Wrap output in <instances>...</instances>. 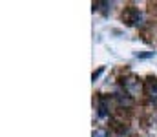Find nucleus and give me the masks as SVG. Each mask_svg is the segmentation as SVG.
Returning a JSON list of instances; mask_svg holds the SVG:
<instances>
[{
    "mask_svg": "<svg viewBox=\"0 0 157 137\" xmlns=\"http://www.w3.org/2000/svg\"><path fill=\"white\" fill-rule=\"evenodd\" d=\"M122 88L124 91L130 95V97H135V95H141L143 91H144V86L141 84V81L137 79V77H133V75H128V77H124L122 79Z\"/></svg>",
    "mask_w": 157,
    "mask_h": 137,
    "instance_id": "f257e3e1",
    "label": "nucleus"
},
{
    "mask_svg": "<svg viewBox=\"0 0 157 137\" xmlns=\"http://www.w3.org/2000/svg\"><path fill=\"white\" fill-rule=\"evenodd\" d=\"M152 55H154V53H141V55H137V57H139V59H146V57H152Z\"/></svg>",
    "mask_w": 157,
    "mask_h": 137,
    "instance_id": "6e6552de",
    "label": "nucleus"
},
{
    "mask_svg": "<svg viewBox=\"0 0 157 137\" xmlns=\"http://www.w3.org/2000/svg\"><path fill=\"white\" fill-rule=\"evenodd\" d=\"M144 93H146L152 101H157V81L155 79H148V81H146Z\"/></svg>",
    "mask_w": 157,
    "mask_h": 137,
    "instance_id": "7ed1b4c3",
    "label": "nucleus"
},
{
    "mask_svg": "<svg viewBox=\"0 0 157 137\" xmlns=\"http://www.w3.org/2000/svg\"><path fill=\"white\" fill-rule=\"evenodd\" d=\"M91 137H108V132H106V130H102V128H99V130H93Z\"/></svg>",
    "mask_w": 157,
    "mask_h": 137,
    "instance_id": "423d86ee",
    "label": "nucleus"
},
{
    "mask_svg": "<svg viewBox=\"0 0 157 137\" xmlns=\"http://www.w3.org/2000/svg\"><path fill=\"white\" fill-rule=\"evenodd\" d=\"M115 101L119 102V106H124V108H130L132 104H133V99L126 93H115Z\"/></svg>",
    "mask_w": 157,
    "mask_h": 137,
    "instance_id": "20e7f679",
    "label": "nucleus"
},
{
    "mask_svg": "<svg viewBox=\"0 0 157 137\" xmlns=\"http://www.w3.org/2000/svg\"><path fill=\"white\" fill-rule=\"evenodd\" d=\"M122 18H124V22L130 24V26H141V24H143V13H141L139 9H135V7H128L126 13L122 15Z\"/></svg>",
    "mask_w": 157,
    "mask_h": 137,
    "instance_id": "f03ea898",
    "label": "nucleus"
},
{
    "mask_svg": "<svg viewBox=\"0 0 157 137\" xmlns=\"http://www.w3.org/2000/svg\"><path fill=\"white\" fill-rule=\"evenodd\" d=\"M99 115L101 117H106L108 115V106H106V99L104 97L99 99Z\"/></svg>",
    "mask_w": 157,
    "mask_h": 137,
    "instance_id": "39448f33",
    "label": "nucleus"
},
{
    "mask_svg": "<svg viewBox=\"0 0 157 137\" xmlns=\"http://www.w3.org/2000/svg\"><path fill=\"white\" fill-rule=\"evenodd\" d=\"M102 71H104V68H99V70H97V71L93 73V77H91V79H93V81H97V79L101 77V73H102Z\"/></svg>",
    "mask_w": 157,
    "mask_h": 137,
    "instance_id": "0eeeda50",
    "label": "nucleus"
}]
</instances>
